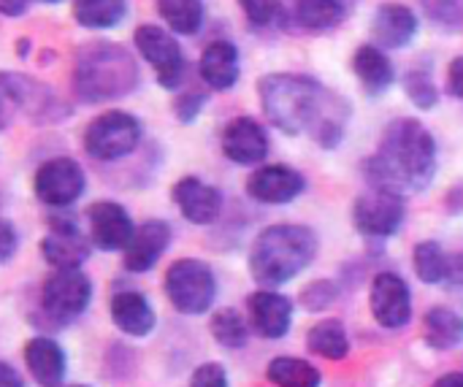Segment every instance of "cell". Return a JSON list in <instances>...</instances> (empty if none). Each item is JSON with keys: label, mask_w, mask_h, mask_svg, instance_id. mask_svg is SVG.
I'll list each match as a JSON object with an SVG mask.
<instances>
[{"label": "cell", "mask_w": 463, "mask_h": 387, "mask_svg": "<svg viewBox=\"0 0 463 387\" xmlns=\"http://www.w3.org/2000/svg\"><path fill=\"white\" fill-rule=\"evenodd\" d=\"M258 92L274 127L288 136L309 133L323 149L339 146L350 106L336 92L304 73H269L258 81Z\"/></svg>", "instance_id": "cell-1"}, {"label": "cell", "mask_w": 463, "mask_h": 387, "mask_svg": "<svg viewBox=\"0 0 463 387\" xmlns=\"http://www.w3.org/2000/svg\"><path fill=\"white\" fill-rule=\"evenodd\" d=\"M366 176L372 187L426 190L437 174V144L420 119L399 117L393 119L380 141V149L366 163Z\"/></svg>", "instance_id": "cell-2"}, {"label": "cell", "mask_w": 463, "mask_h": 387, "mask_svg": "<svg viewBox=\"0 0 463 387\" xmlns=\"http://www.w3.org/2000/svg\"><path fill=\"white\" fill-rule=\"evenodd\" d=\"M317 255V236L304 225H271L250 250V274L263 288L296 279Z\"/></svg>", "instance_id": "cell-3"}, {"label": "cell", "mask_w": 463, "mask_h": 387, "mask_svg": "<svg viewBox=\"0 0 463 387\" xmlns=\"http://www.w3.org/2000/svg\"><path fill=\"white\" fill-rule=\"evenodd\" d=\"M138 84V65L133 54L109 41H90L76 54L73 87L87 103H106L133 92Z\"/></svg>", "instance_id": "cell-4"}, {"label": "cell", "mask_w": 463, "mask_h": 387, "mask_svg": "<svg viewBox=\"0 0 463 387\" xmlns=\"http://www.w3.org/2000/svg\"><path fill=\"white\" fill-rule=\"evenodd\" d=\"M165 296L182 315H203L217 298V279L203 260L182 258L165 271Z\"/></svg>", "instance_id": "cell-5"}, {"label": "cell", "mask_w": 463, "mask_h": 387, "mask_svg": "<svg viewBox=\"0 0 463 387\" xmlns=\"http://www.w3.org/2000/svg\"><path fill=\"white\" fill-rule=\"evenodd\" d=\"M141 141V122L125 111H106L84 127V149L95 160H119Z\"/></svg>", "instance_id": "cell-6"}, {"label": "cell", "mask_w": 463, "mask_h": 387, "mask_svg": "<svg viewBox=\"0 0 463 387\" xmlns=\"http://www.w3.org/2000/svg\"><path fill=\"white\" fill-rule=\"evenodd\" d=\"M92 301V282L79 269H54L43 279L41 288V307L54 323L76 320Z\"/></svg>", "instance_id": "cell-7"}, {"label": "cell", "mask_w": 463, "mask_h": 387, "mask_svg": "<svg viewBox=\"0 0 463 387\" xmlns=\"http://www.w3.org/2000/svg\"><path fill=\"white\" fill-rule=\"evenodd\" d=\"M404 214V195L393 187H372L369 193L358 195L353 206V222L358 233L369 239H391L399 233Z\"/></svg>", "instance_id": "cell-8"}, {"label": "cell", "mask_w": 463, "mask_h": 387, "mask_svg": "<svg viewBox=\"0 0 463 387\" xmlns=\"http://www.w3.org/2000/svg\"><path fill=\"white\" fill-rule=\"evenodd\" d=\"M133 43L146 62L155 65L157 81L163 90H176L184 76V57L174 35L157 24H141L133 33Z\"/></svg>", "instance_id": "cell-9"}, {"label": "cell", "mask_w": 463, "mask_h": 387, "mask_svg": "<svg viewBox=\"0 0 463 387\" xmlns=\"http://www.w3.org/2000/svg\"><path fill=\"white\" fill-rule=\"evenodd\" d=\"M33 187H35L38 201L60 209V206H71L73 201H79V195L87 187V179H84V171L76 160L54 157L38 168Z\"/></svg>", "instance_id": "cell-10"}, {"label": "cell", "mask_w": 463, "mask_h": 387, "mask_svg": "<svg viewBox=\"0 0 463 387\" xmlns=\"http://www.w3.org/2000/svg\"><path fill=\"white\" fill-rule=\"evenodd\" d=\"M372 315L388 331H399L410 323L412 293H410V285L399 274L383 271L374 277V282H372Z\"/></svg>", "instance_id": "cell-11"}, {"label": "cell", "mask_w": 463, "mask_h": 387, "mask_svg": "<svg viewBox=\"0 0 463 387\" xmlns=\"http://www.w3.org/2000/svg\"><path fill=\"white\" fill-rule=\"evenodd\" d=\"M41 255L54 269H79L90 258V244L71 217L54 214L49 220V233L41 241Z\"/></svg>", "instance_id": "cell-12"}, {"label": "cell", "mask_w": 463, "mask_h": 387, "mask_svg": "<svg viewBox=\"0 0 463 387\" xmlns=\"http://www.w3.org/2000/svg\"><path fill=\"white\" fill-rule=\"evenodd\" d=\"M87 225H90V241L103 252L128 250V244L136 233L128 212L114 201L92 203L87 209Z\"/></svg>", "instance_id": "cell-13"}, {"label": "cell", "mask_w": 463, "mask_h": 387, "mask_svg": "<svg viewBox=\"0 0 463 387\" xmlns=\"http://www.w3.org/2000/svg\"><path fill=\"white\" fill-rule=\"evenodd\" d=\"M222 155L239 165H255L269 155V136L252 117H236L222 127Z\"/></svg>", "instance_id": "cell-14"}, {"label": "cell", "mask_w": 463, "mask_h": 387, "mask_svg": "<svg viewBox=\"0 0 463 387\" xmlns=\"http://www.w3.org/2000/svg\"><path fill=\"white\" fill-rule=\"evenodd\" d=\"M304 187H307L304 176L290 165H263L247 179V193L255 201L271 203V206L296 201L304 193Z\"/></svg>", "instance_id": "cell-15"}, {"label": "cell", "mask_w": 463, "mask_h": 387, "mask_svg": "<svg viewBox=\"0 0 463 387\" xmlns=\"http://www.w3.org/2000/svg\"><path fill=\"white\" fill-rule=\"evenodd\" d=\"M3 98L24 109L35 119H57L68 114V109H60V103L54 100L46 84L22 73H3Z\"/></svg>", "instance_id": "cell-16"}, {"label": "cell", "mask_w": 463, "mask_h": 387, "mask_svg": "<svg viewBox=\"0 0 463 387\" xmlns=\"http://www.w3.org/2000/svg\"><path fill=\"white\" fill-rule=\"evenodd\" d=\"M171 198L179 206L182 217L193 225H212L220 217V206H222L220 193L195 176H182L174 184Z\"/></svg>", "instance_id": "cell-17"}, {"label": "cell", "mask_w": 463, "mask_h": 387, "mask_svg": "<svg viewBox=\"0 0 463 387\" xmlns=\"http://www.w3.org/2000/svg\"><path fill=\"white\" fill-rule=\"evenodd\" d=\"M250 323L263 339H282L293 323V304L290 298L274 290H258L250 296Z\"/></svg>", "instance_id": "cell-18"}, {"label": "cell", "mask_w": 463, "mask_h": 387, "mask_svg": "<svg viewBox=\"0 0 463 387\" xmlns=\"http://www.w3.org/2000/svg\"><path fill=\"white\" fill-rule=\"evenodd\" d=\"M171 241V228L163 220H149L144 225L136 228L128 250H125V269L133 274H144L149 269H155V263L160 260V255L168 250Z\"/></svg>", "instance_id": "cell-19"}, {"label": "cell", "mask_w": 463, "mask_h": 387, "mask_svg": "<svg viewBox=\"0 0 463 387\" xmlns=\"http://www.w3.org/2000/svg\"><path fill=\"white\" fill-rule=\"evenodd\" d=\"M109 312H111V320L114 326L128 334V336H149L155 331V309L152 304L146 301V296L136 293V290H119L111 296V304H109Z\"/></svg>", "instance_id": "cell-20"}, {"label": "cell", "mask_w": 463, "mask_h": 387, "mask_svg": "<svg viewBox=\"0 0 463 387\" xmlns=\"http://www.w3.org/2000/svg\"><path fill=\"white\" fill-rule=\"evenodd\" d=\"M24 363L41 387H60L65 380V353L54 339L35 336L24 345Z\"/></svg>", "instance_id": "cell-21"}, {"label": "cell", "mask_w": 463, "mask_h": 387, "mask_svg": "<svg viewBox=\"0 0 463 387\" xmlns=\"http://www.w3.org/2000/svg\"><path fill=\"white\" fill-rule=\"evenodd\" d=\"M418 35V16L410 5L385 3L374 14V41L388 49H402Z\"/></svg>", "instance_id": "cell-22"}, {"label": "cell", "mask_w": 463, "mask_h": 387, "mask_svg": "<svg viewBox=\"0 0 463 387\" xmlns=\"http://www.w3.org/2000/svg\"><path fill=\"white\" fill-rule=\"evenodd\" d=\"M201 79L212 90H231L239 79V49L231 41H214L201 54Z\"/></svg>", "instance_id": "cell-23"}, {"label": "cell", "mask_w": 463, "mask_h": 387, "mask_svg": "<svg viewBox=\"0 0 463 387\" xmlns=\"http://www.w3.org/2000/svg\"><path fill=\"white\" fill-rule=\"evenodd\" d=\"M353 71H355L358 81L364 84V90L369 95H383L393 84V76H396L393 62L388 60V54L374 43H364L353 54Z\"/></svg>", "instance_id": "cell-24"}, {"label": "cell", "mask_w": 463, "mask_h": 387, "mask_svg": "<svg viewBox=\"0 0 463 387\" xmlns=\"http://www.w3.org/2000/svg\"><path fill=\"white\" fill-rule=\"evenodd\" d=\"M347 14V0H293L290 16L298 30L307 33H328Z\"/></svg>", "instance_id": "cell-25"}, {"label": "cell", "mask_w": 463, "mask_h": 387, "mask_svg": "<svg viewBox=\"0 0 463 387\" xmlns=\"http://www.w3.org/2000/svg\"><path fill=\"white\" fill-rule=\"evenodd\" d=\"M423 339L431 350H456L463 342V317L453 309L434 307L423 317Z\"/></svg>", "instance_id": "cell-26"}, {"label": "cell", "mask_w": 463, "mask_h": 387, "mask_svg": "<svg viewBox=\"0 0 463 387\" xmlns=\"http://www.w3.org/2000/svg\"><path fill=\"white\" fill-rule=\"evenodd\" d=\"M125 0H73V16L81 27L109 30L125 19Z\"/></svg>", "instance_id": "cell-27"}, {"label": "cell", "mask_w": 463, "mask_h": 387, "mask_svg": "<svg viewBox=\"0 0 463 387\" xmlns=\"http://www.w3.org/2000/svg\"><path fill=\"white\" fill-rule=\"evenodd\" d=\"M307 345L315 355L328 358V361H342L350 353V339L339 320H323V323L312 326Z\"/></svg>", "instance_id": "cell-28"}, {"label": "cell", "mask_w": 463, "mask_h": 387, "mask_svg": "<svg viewBox=\"0 0 463 387\" xmlns=\"http://www.w3.org/2000/svg\"><path fill=\"white\" fill-rule=\"evenodd\" d=\"M269 382L277 387H320V372L301 358H274L269 363Z\"/></svg>", "instance_id": "cell-29"}, {"label": "cell", "mask_w": 463, "mask_h": 387, "mask_svg": "<svg viewBox=\"0 0 463 387\" xmlns=\"http://www.w3.org/2000/svg\"><path fill=\"white\" fill-rule=\"evenodd\" d=\"M157 11L165 24L179 35H195L203 22L201 0H157Z\"/></svg>", "instance_id": "cell-30"}, {"label": "cell", "mask_w": 463, "mask_h": 387, "mask_svg": "<svg viewBox=\"0 0 463 387\" xmlns=\"http://www.w3.org/2000/svg\"><path fill=\"white\" fill-rule=\"evenodd\" d=\"M415 274L420 277V282L426 285H442L445 279H450L453 263L445 255V250L437 241H423L415 247Z\"/></svg>", "instance_id": "cell-31"}, {"label": "cell", "mask_w": 463, "mask_h": 387, "mask_svg": "<svg viewBox=\"0 0 463 387\" xmlns=\"http://www.w3.org/2000/svg\"><path fill=\"white\" fill-rule=\"evenodd\" d=\"M212 336L225 350H241L247 345V323L236 309H220L212 317Z\"/></svg>", "instance_id": "cell-32"}, {"label": "cell", "mask_w": 463, "mask_h": 387, "mask_svg": "<svg viewBox=\"0 0 463 387\" xmlns=\"http://www.w3.org/2000/svg\"><path fill=\"white\" fill-rule=\"evenodd\" d=\"M404 92L407 98L418 106V109H434L437 106V84L431 79L429 71L423 68H415L404 76Z\"/></svg>", "instance_id": "cell-33"}, {"label": "cell", "mask_w": 463, "mask_h": 387, "mask_svg": "<svg viewBox=\"0 0 463 387\" xmlns=\"http://www.w3.org/2000/svg\"><path fill=\"white\" fill-rule=\"evenodd\" d=\"M336 298H339L336 285H334V282H323V279H317V282H312V285H307V288L301 290V304H304L307 312H323V309H328Z\"/></svg>", "instance_id": "cell-34"}, {"label": "cell", "mask_w": 463, "mask_h": 387, "mask_svg": "<svg viewBox=\"0 0 463 387\" xmlns=\"http://www.w3.org/2000/svg\"><path fill=\"white\" fill-rule=\"evenodd\" d=\"M239 5L255 27L269 24L279 14V0H239Z\"/></svg>", "instance_id": "cell-35"}, {"label": "cell", "mask_w": 463, "mask_h": 387, "mask_svg": "<svg viewBox=\"0 0 463 387\" xmlns=\"http://www.w3.org/2000/svg\"><path fill=\"white\" fill-rule=\"evenodd\" d=\"M203 103H206V92L187 90V92H182V95L174 100V114L179 117V122H193V119L201 114Z\"/></svg>", "instance_id": "cell-36"}, {"label": "cell", "mask_w": 463, "mask_h": 387, "mask_svg": "<svg viewBox=\"0 0 463 387\" xmlns=\"http://www.w3.org/2000/svg\"><path fill=\"white\" fill-rule=\"evenodd\" d=\"M190 387H228V374L220 363H203L195 369Z\"/></svg>", "instance_id": "cell-37"}, {"label": "cell", "mask_w": 463, "mask_h": 387, "mask_svg": "<svg viewBox=\"0 0 463 387\" xmlns=\"http://www.w3.org/2000/svg\"><path fill=\"white\" fill-rule=\"evenodd\" d=\"M448 92L463 100V57H456L448 68Z\"/></svg>", "instance_id": "cell-38"}, {"label": "cell", "mask_w": 463, "mask_h": 387, "mask_svg": "<svg viewBox=\"0 0 463 387\" xmlns=\"http://www.w3.org/2000/svg\"><path fill=\"white\" fill-rule=\"evenodd\" d=\"M0 244H3V250H0V260L3 263H8L11 260V255H14V250H16V231H14V225L5 220L3 222V228H0Z\"/></svg>", "instance_id": "cell-39"}, {"label": "cell", "mask_w": 463, "mask_h": 387, "mask_svg": "<svg viewBox=\"0 0 463 387\" xmlns=\"http://www.w3.org/2000/svg\"><path fill=\"white\" fill-rule=\"evenodd\" d=\"M0 387H24L22 377L14 372L11 363H0Z\"/></svg>", "instance_id": "cell-40"}, {"label": "cell", "mask_w": 463, "mask_h": 387, "mask_svg": "<svg viewBox=\"0 0 463 387\" xmlns=\"http://www.w3.org/2000/svg\"><path fill=\"white\" fill-rule=\"evenodd\" d=\"M0 11L5 16H22L27 11V0H0Z\"/></svg>", "instance_id": "cell-41"}, {"label": "cell", "mask_w": 463, "mask_h": 387, "mask_svg": "<svg viewBox=\"0 0 463 387\" xmlns=\"http://www.w3.org/2000/svg\"><path fill=\"white\" fill-rule=\"evenodd\" d=\"M434 387H463V374H445L434 382Z\"/></svg>", "instance_id": "cell-42"}, {"label": "cell", "mask_w": 463, "mask_h": 387, "mask_svg": "<svg viewBox=\"0 0 463 387\" xmlns=\"http://www.w3.org/2000/svg\"><path fill=\"white\" fill-rule=\"evenodd\" d=\"M41 3H60V0H41Z\"/></svg>", "instance_id": "cell-43"}]
</instances>
